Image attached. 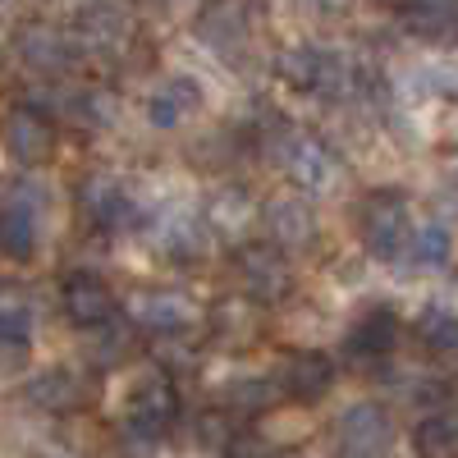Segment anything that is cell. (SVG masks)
Wrapping results in <instances>:
<instances>
[{
  "label": "cell",
  "mask_w": 458,
  "mask_h": 458,
  "mask_svg": "<svg viewBox=\"0 0 458 458\" xmlns=\"http://www.w3.org/2000/svg\"><path fill=\"white\" fill-rule=\"evenodd\" d=\"M412 449L417 458H458V412H427L412 431Z\"/></svg>",
  "instance_id": "ffe728a7"
},
{
  "label": "cell",
  "mask_w": 458,
  "mask_h": 458,
  "mask_svg": "<svg viewBox=\"0 0 458 458\" xmlns=\"http://www.w3.org/2000/svg\"><path fill=\"white\" fill-rule=\"evenodd\" d=\"M344 458H386L394 445V422L380 403H353L335 427Z\"/></svg>",
  "instance_id": "8fae6325"
},
{
  "label": "cell",
  "mask_w": 458,
  "mask_h": 458,
  "mask_svg": "<svg viewBox=\"0 0 458 458\" xmlns=\"http://www.w3.org/2000/svg\"><path fill=\"white\" fill-rule=\"evenodd\" d=\"M14 312H28V293L10 280H0V317H14Z\"/></svg>",
  "instance_id": "f546056e"
},
{
  "label": "cell",
  "mask_w": 458,
  "mask_h": 458,
  "mask_svg": "<svg viewBox=\"0 0 458 458\" xmlns=\"http://www.w3.org/2000/svg\"><path fill=\"white\" fill-rule=\"evenodd\" d=\"M234 280L248 293V302L257 308H271V302H284L293 289V271H289V257L276 252L271 243H243L234 252Z\"/></svg>",
  "instance_id": "277c9868"
},
{
  "label": "cell",
  "mask_w": 458,
  "mask_h": 458,
  "mask_svg": "<svg viewBox=\"0 0 458 458\" xmlns=\"http://www.w3.org/2000/svg\"><path fill=\"white\" fill-rule=\"evenodd\" d=\"M32 344V312L0 317V353H28Z\"/></svg>",
  "instance_id": "4316f807"
},
{
  "label": "cell",
  "mask_w": 458,
  "mask_h": 458,
  "mask_svg": "<svg viewBox=\"0 0 458 458\" xmlns=\"http://www.w3.org/2000/svg\"><path fill=\"white\" fill-rule=\"evenodd\" d=\"M276 161L289 174V183L298 193H317V188H330V179L339 174V157L317 138V133H298L289 129L276 147Z\"/></svg>",
  "instance_id": "8992f818"
},
{
  "label": "cell",
  "mask_w": 458,
  "mask_h": 458,
  "mask_svg": "<svg viewBox=\"0 0 458 458\" xmlns=\"http://www.w3.org/2000/svg\"><path fill=\"white\" fill-rule=\"evenodd\" d=\"M417 339H422L431 353H458V312L427 308L422 321H417Z\"/></svg>",
  "instance_id": "d4e9b609"
},
{
  "label": "cell",
  "mask_w": 458,
  "mask_h": 458,
  "mask_svg": "<svg viewBox=\"0 0 458 458\" xmlns=\"http://www.w3.org/2000/svg\"><path fill=\"white\" fill-rule=\"evenodd\" d=\"M129 353H133V330H129V326H120V321H110V326L101 330V339H97L92 358H97L101 367H120Z\"/></svg>",
  "instance_id": "484cf974"
},
{
  "label": "cell",
  "mask_w": 458,
  "mask_h": 458,
  "mask_svg": "<svg viewBox=\"0 0 458 458\" xmlns=\"http://www.w3.org/2000/svg\"><path fill=\"white\" fill-rule=\"evenodd\" d=\"M276 390H280V386H271V380L252 376V380H239L229 399H234L239 408H248V412H252V408H266V403H271V399H276Z\"/></svg>",
  "instance_id": "f1b7e54d"
},
{
  "label": "cell",
  "mask_w": 458,
  "mask_h": 458,
  "mask_svg": "<svg viewBox=\"0 0 458 458\" xmlns=\"http://www.w3.org/2000/svg\"><path fill=\"white\" fill-rule=\"evenodd\" d=\"M399 335H403V326H399V317L390 308H371V312H362L349 326V335H344V353L358 358V362H380V358L394 353Z\"/></svg>",
  "instance_id": "9a60e30c"
},
{
  "label": "cell",
  "mask_w": 458,
  "mask_h": 458,
  "mask_svg": "<svg viewBox=\"0 0 458 458\" xmlns=\"http://www.w3.org/2000/svg\"><path fill=\"white\" fill-rule=\"evenodd\" d=\"M202 110V83L179 73V79H165L157 92L147 97V124L151 129H179Z\"/></svg>",
  "instance_id": "ac0fdd59"
},
{
  "label": "cell",
  "mask_w": 458,
  "mask_h": 458,
  "mask_svg": "<svg viewBox=\"0 0 458 458\" xmlns=\"http://www.w3.org/2000/svg\"><path fill=\"white\" fill-rule=\"evenodd\" d=\"M276 386H280V394H289L298 403H321L335 386V362L321 349H298V353L284 358Z\"/></svg>",
  "instance_id": "5bb4252c"
},
{
  "label": "cell",
  "mask_w": 458,
  "mask_h": 458,
  "mask_svg": "<svg viewBox=\"0 0 458 458\" xmlns=\"http://www.w3.org/2000/svg\"><path fill=\"white\" fill-rule=\"evenodd\" d=\"M257 220L266 229V243H271L276 252H308L317 243V211L308 207V198H298V193L271 198L257 211Z\"/></svg>",
  "instance_id": "9c48e42d"
},
{
  "label": "cell",
  "mask_w": 458,
  "mask_h": 458,
  "mask_svg": "<svg viewBox=\"0 0 458 458\" xmlns=\"http://www.w3.org/2000/svg\"><path fill=\"white\" fill-rule=\"evenodd\" d=\"M79 211L101 229V234H129V229L142 225V211L129 198V188L110 174H88L79 183Z\"/></svg>",
  "instance_id": "52a82bcc"
},
{
  "label": "cell",
  "mask_w": 458,
  "mask_h": 458,
  "mask_svg": "<svg viewBox=\"0 0 458 458\" xmlns=\"http://www.w3.org/2000/svg\"><path fill=\"white\" fill-rule=\"evenodd\" d=\"M412 234V211H408V198L394 193V188H380V193H367L362 207H358V239L371 257L380 261H394L403 252Z\"/></svg>",
  "instance_id": "3957f363"
},
{
  "label": "cell",
  "mask_w": 458,
  "mask_h": 458,
  "mask_svg": "<svg viewBox=\"0 0 458 458\" xmlns=\"http://www.w3.org/2000/svg\"><path fill=\"white\" fill-rule=\"evenodd\" d=\"M0 147L10 151V161L37 170L55 157V120L37 106H10L0 114Z\"/></svg>",
  "instance_id": "5b68a950"
},
{
  "label": "cell",
  "mask_w": 458,
  "mask_h": 458,
  "mask_svg": "<svg viewBox=\"0 0 458 458\" xmlns=\"http://www.w3.org/2000/svg\"><path fill=\"white\" fill-rule=\"evenodd\" d=\"M60 308L79 330H97V326L114 321V293L92 271H69L60 280Z\"/></svg>",
  "instance_id": "7c38bea8"
},
{
  "label": "cell",
  "mask_w": 458,
  "mask_h": 458,
  "mask_svg": "<svg viewBox=\"0 0 458 458\" xmlns=\"http://www.w3.org/2000/svg\"><path fill=\"white\" fill-rule=\"evenodd\" d=\"M276 73L284 79V88L308 92V97H326V101L349 97V88H353L349 60L326 51V47H289V51H280Z\"/></svg>",
  "instance_id": "7a4b0ae2"
},
{
  "label": "cell",
  "mask_w": 458,
  "mask_h": 458,
  "mask_svg": "<svg viewBox=\"0 0 458 458\" xmlns=\"http://www.w3.org/2000/svg\"><path fill=\"white\" fill-rule=\"evenodd\" d=\"M133 317L151 335H179L198 321V302L179 289H151V293L133 298Z\"/></svg>",
  "instance_id": "2e32d148"
},
{
  "label": "cell",
  "mask_w": 458,
  "mask_h": 458,
  "mask_svg": "<svg viewBox=\"0 0 458 458\" xmlns=\"http://www.w3.org/2000/svg\"><path fill=\"white\" fill-rule=\"evenodd\" d=\"M23 399L32 408L60 417V412H73V408L88 403V380L79 371H69V367H47V371H37L32 380H23Z\"/></svg>",
  "instance_id": "e0dca14e"
},
{
  "label": "cell",
  "mask_w": 458,
  "mask_h": 458,
  "mask_svg": "<svg viewBox=\"0 0 458 458\" xmlns=\"http://www.w3.org/2000/svg\"><path fill=\"white\" fill-rule=\"evenodd\" d=\"M157 243H161V252L170 257V261H202L207 257V225L202 220H193V216H170L165 225H161V234H157Z\"/></svg>",
  "instance_id": "44dd1931"
},
{
  "label": "cell",
  "mask_w": 458,
  "mask_h": 458,
  "mask_svg": "<svg viewBox=\"0 0 458 458\" xmlns=\"http://www.w3.org/2000/svg\"><path fill=\"white\" fill-rule=\"evenodd\" d=\"M257 211H261V207H257L248 193H239V188H225V193L211 198L207 220H211V229H220V234H243V229L257 225Z\"/></svg>",
  "instance_id": "603a6c76"
},
{
  "label": "cell",
  "mask_w": 458,
  "mask_h": 458,
  "mask_svg": "<svg viewBox=\"0 0 458 458\" xmlns=\"http://www.w3.org/2000/svg\"><path fill=\"white\" fill-rule=\"evenodd\" d=\"M37 243H42V220H37V193L23 183L14 198L0 207V252L10 261H32Z\"/></svg>",
  "instance_id": "4fadbf2b"
},
{
  "label": "cell",
  "mask_w": 458,
  "mask_h": 458,
  "mask_svg": "<svg viewBox=\"0 0 458 458\" xmlns=\"http://www.w3.org/2000/svg\"><path fill=\"white\" fill-rule=\"evenodd\" d=\"M124 37H129V23L120 19V10H88L83 32L73 37V42L88 47V51H114V47H124Z\"/></svg>",
  "instance_id": "cb8c5ba5"
},
{
  "label": "cell",
  "mask_w": 458,
  "mask_h": 458,
  "mask_svg": "<svg viewBox=\"0 0 458 458\" xmlns=\"http://www.w3.org/2000/svg\"><path fill=\"white\" fill-rule=\"evenodd\" d=\"M14 55L23 60V69L42 73V79H55V73H69L79 64V42L55 23H23L14 37Z\"/></svg>",
  "instance_id": "30bf717a"
},
{
  "label": "cell",
  "mask_w": 458,
  "mask_h": 458,
  "mask_svg": "<svg viewBox=\"0 0 458 458\" xmlns=\"http://www.w3.org/2000/svg\"><path fill=\"white\" fill-rule=\"evenodd\" d=\"M376 5H394V10H399V5H403V0H376Z\"/></svg>",
  "instance_id": "1f68e13d"
},
{
  "label": "cell",
  "mask_w": 458,
  "mask_h": 458,
  "mask_svg": "<svg viewBox=\"0 0 458 458\" xmlns=\"http://www.w3.org/2000/svg\"><path fill=\"white\" fill-rule=\"evenodd\" d=\"M403 261H412L417 271H445L449 257H454V234L445 225H422V229H412L403 252Z\"/></svg>",
  "instance_id": "7402d4cb"
},
{
  "label": "cell",
  "mask_w": 458,
  "mask_h": 458,
  "mask_svg": "<svg viewBox=\"0 0 458 458\" xmlns=\"http://www.w3.org/2000/svg\"><path fill=\"white\" fill-rule=\"evenodd\" d=\"M252 28H257L252 0H207L198 10V23H193V32L216 55H239L252 42Z\"/></svg>",
  "instance_id": "ba28073f"
},
{
  "label": "cell",
  "mask_w": 458,
  "mask_h": 458,
  "mask_svg": "<svg viewBox=\"0 0 458 458\" xmlns=\"http://www.w3.org/2000/svg\"><path fill=\"white\" fill-rule=\"evenodd\" d=\"M198 440L216 454H225L229 445H234V427H229V417L225 412H202L198 417Z\"/></svg>",
  "instance_id": "83f0119b"
},
{
  "label": "cell",
  "mask_w": 458,
  "mask_h": 458,
  "mask_svg": "<svg viewBox=\"0 0 458 458\" xmlns=\"http://www.w3.org/2000/svg\"><path fill=\"white\" fill-rule=\"evenodd\" d=\"M179 417V390L174 380L161 367H147L138 371V380L124 394V436L142 440V445H157Z\"/></svg>",
  "instance_id": "6da1fadb"
},
{
  "label": "cell",
  "mask_w": 458,
  "mask_h": 458,
  "mask_svg": "<svg viewBox=\"0 0 458 458\" xmlns=\"http://www.w3.org/2000/svg\"><path fill=\"white\" fill-rule=\"evenodd\" d=\"M225 458H271L266 454V445L261 440H248V436H234V445L225 449Z\"/></svg>",
  "instance_id": "4dcf8cb0"
},
{
  "label": "cell",
  "mask_w": 458,
  "mask_h": 458,
  "mask_svg": "<svg viewBox=\"0 0 458 458\" xmlns=\"http://www.w3.org/2000/svg\"><path fill=\"white\" fill-rule=\"evenodd\" d=\"M0 55H5V47H0Z\"/></svg>",
  "instance_id": "d6a6232c"
},
{
  "label": "cell",
  "mask_w": 458,
  "mask_h": 458,
  "mask_svg": "<svg viewBox=\"0 0 458 458\" xmlns=\"http://www.w3.org/2000/svg\"><path fill=\"white\" fill-rule=\"evenodd\" d=\"M399 14L422 42H458V0H403Z\"/></svg>",
  "instance_id": "d6986e66"
}]
</instances>
